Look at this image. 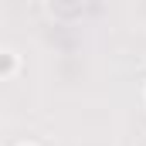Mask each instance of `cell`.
Returning <instances> with one entry per match:
<instances>
[{
  "label": "cell",
  "instance_id": "6da1fadb",
  "mask_svg": "<svg viewBox=\"0 0 146 146\" xmlns=\"http://www.w3.org/2000/svg\"><path fill=\"white\" fill-rule=\"evenodd\" d=\"M82 3H85V0H48V7H51L58 17H78V14H82Z\"/></svg>",
  "mask_w": 146,
  "mask_h": 146
},
{
  "label": "cell",
  "instance_id": "7a4b0ae2",
  "mask_svg": "<svg viewBox=\"0 0 146 146\" xmlns=\"http://www.w3.org/2000/svg\"><path fill=\"white\" fill-rule=\"evenodd\" d=\"M14 72V54H3V75Z\"/></svg>",
  "mask_w": 146,
  "mask_h": 146
}]
</instances>
